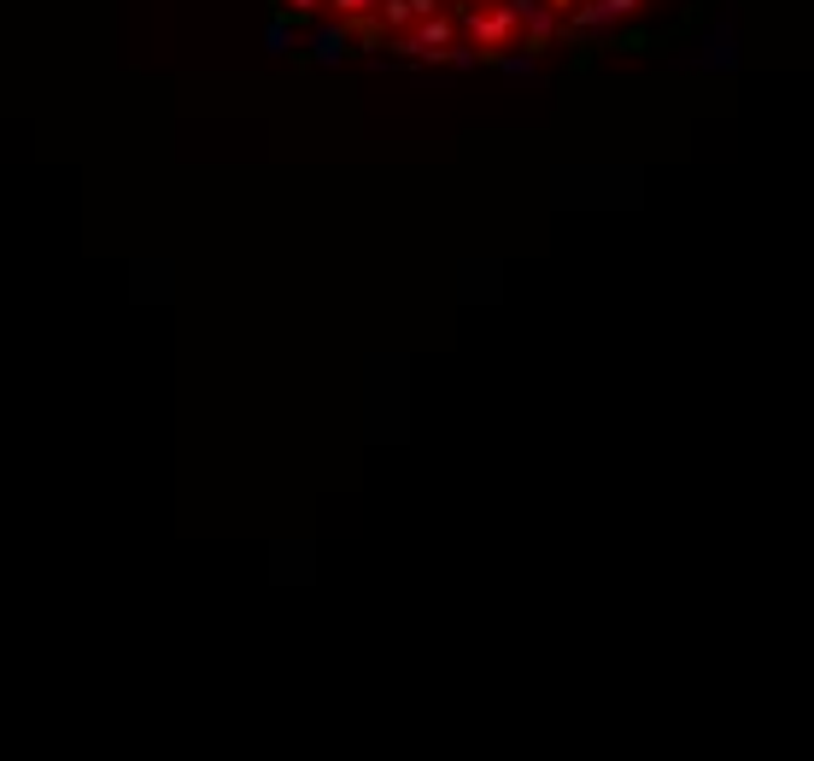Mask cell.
I'll use <instances>...</instances> for the list:
<instances>
[{"label":"cell","mask_w":814,"mask_h":761,"mask_svg":"<svg viewBox=\"0 0 814 761\" xmlns=\"http://www.w3.org/2000/svg\"><path fill=\"white\" fill-rule=\"evenodd\" d=\"M515 29H522V12H515L510 0H498V7H481L475 19H469V36H475L481 53H498L505 41H515Z\"/></svg>","instance_id":"obj_1"},{"label":"cell","mask_w":814,"mask_h":761,"mask_svg":"<svg viewBox=\"0 0 814 761\" xmlns=\"http://www.w3.org/2000/svg\"><path fill=\"white\" fill-rule=\"evenodd\" d=\"M451 36H458V24H451V19H416V29L399 41V48L416 53V59H451V53H446Z\"/></svg>","instance_id":"obj_2"},{"label":"cell","mask_w":814,"mask_h":761,"mask_svg":"<svg viewBox=\"0 0 814 761\" xmlns=\"http://www.w3.org/2000/svg\"><path fill=\"white\" fill-rule=\"evenodd\" d=\"M375 24L404 29V24H416V7H411V0H381V7H375Z\"/></svg>","instance_id":"obj_3"},{"label":"cell","mask_w":814,"mask_h":761,"mask_svg":"<svg viewBox=\"0 0 814 761\" xmlns=\"http://www.w3.org/2000/svg\"><path fill=\"white\" fill-rule=\"evenodd\" d=\"M328 7H335L340 24H352V19H375V7H381V0H328Z\"/></svg>","instance_id":"obj_4"},{"label":"cell","mask_w":814,"mask_h":761,"mask_svg":"<svg viewBox=\"0 0 814 761\" xmlns=\"http://www.w3.org/2000/svg\"><path fill=\"white\" fill-rule=\"evenodd\" d=\"M639 12V0H598V19H628Z\"/></svg>","instance_id":"obj_5"},{"label":"cell","mask_w":814,"mask_h":761,"mask_svg":"<svg viewBox=\"0 0 814 761\" xmlns=\"http://www.w3.org/2000/svg\"><path fill=\"white\" fill-rule=\"evenodd\" d=\"M311 7H317V0H288V12H293V19H305Z\"/></svg>","instance_id":"obj_6"},{"label":"cell","mask_w":814,"mask_h":761,"mask_svg":"<svg viewBox=\"0 0 814 761\" xmlns=\"http://www.w3.org/2000/svg\"><path fill=\"white\" fill-rule=\"evenodd\" d=\"M545 12H574V0H539Z\"/></svg>","instance_id":"obj_7"},{"label":"cell","mask_w":814,"mask_h":761,"mask_svg":"<svg viewBox=\"0 0 814 761\" xmlns=\"http://www.w3.org/2000/svg\"><path fill=\"white\" fill-rule=\"evenodd\" d=\"M469 7H481V0H469Z\"/></svg>","instance_id":"obj_8"}]
</instances>
